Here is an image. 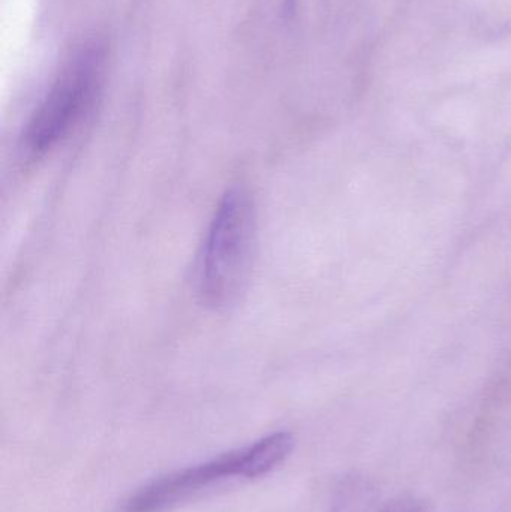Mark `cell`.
<instances>
[{"label":"cell","mask_w":511,"mask_h":512,"mask_svg":"<svg viewBox=\"0 0 511 512\" xmlns=\"http://www.w3.org/2000/svg\"><path fill=\"white\" fill-rule=\"evenodd\" d=\"M293 448L290 433H272L254 444L150 481L126 501L123 512H167L225 481L264 477L282 465Z\"/></svg>","instance_id":"6da1fadb"},{"label":"cell","mask_w":511,"mask_h":512,"mask_svg":"<svg viewBox=\"0 0 511 512\" xmlns=\"http://www.w3.org/2000/svg\"><path fill=\"white\" fill-rule=\"evenodd\" d=\"M254 201L245 189H230L213 215L198 268V291L207 306L224 310L245 292L255 252Z\"/></svg>","instance_id":"7a4b0ae2"},{"label":"cell","mask_w":511,"mask_h":512,"mask_svg":"<svg viewBox=\"0 0 511 512\" xmlns=\"http://www.w3.org/2000/svg\"><path fill=\"white\" fill-rule=\"evenodd\" d=\"M105 51L84 44L63 65L23 132V150L41 158L62 143L92 108L104 77Z\"/></svg>","instance_id":"3957f363"}]
</instances>
